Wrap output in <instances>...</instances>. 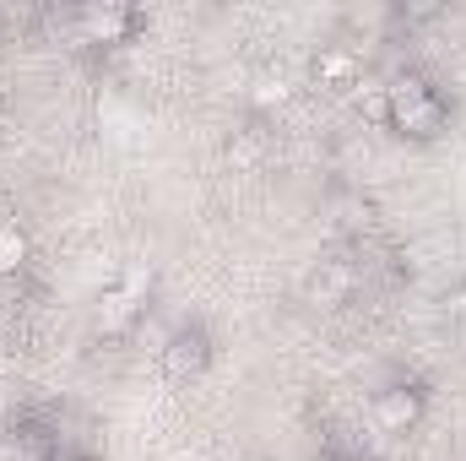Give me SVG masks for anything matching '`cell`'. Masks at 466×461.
I'll return each instance as SVG.
<instances>
[{"mask_svg": "<svg viewBox=\"0 0 466 461\" xmlns=\"http://www.w3.org/2000/svg\"><path fill=\"white\" fill-rule=\"evenodd\" d=\"M385 125H396V130L412 136V141H434V136H445V125H451V104L434 93L429 77L401 71V77L385 82Z\"/></svg>", "mask_w": 466, "mask_h": 461, "instance_id": "6da1fadb", "label": "cell"}, {"mask_svg": "<svg viewBox=\"0 0 466 461\" xmlns=\"http://www.w3.org/2000/svg\"><path fill=\"white\" fill-rule=\"evenodd\" d=\"M331 461H358V456H331Z\"/></svg>", "mask_w": 466, "mask_h": 461, "instance_id": "e0dca14e", "label": "cell"}, {"mask_svg": "<svg viewBox=\"0 0 466 461\" xmlns=\"http://www.w3.org/2000/svg\"><path fill=\"white\" fill-rule=\"evenodd\" d=\"M157 364H163V374H168L174 385H190V380H201L207 364H212V337H207L201 326H179V332H168Z\"/></svg>", "mask_w": 466, "mask_h": 461, "instance_id": "277c9868", "label": "cell"}, {"mask_svg": "<svg viewBox=\"0 0 466 461\" xmlns=\"http://www.w3.org/2000/svg\"><path fill=\"white\" fill-rule=\"evenodd\" d=\"M27 255H33V244H27V233H22L16 223H11V229L0 233V277H16V271L27 266Z\"/></svg>", "mask_w": 466, "mask_h": 461, "instance_id": "7c38bea8", "label": "cell"}, {"mask_svg": "<svg viewBox=\"0 0 466 461\" xmlns=\"http://www.w3.org/2000/svg\"><path fill=\"white\" fill-rule=\"evenodd\" d=\"M451 315H461V321H466V288L456 293V299H451Z\"/></svg>", "mask_w": 466, "mask_h": 461, "instance_id": "9a60e30c", "label": "cell"}, {"mask_svg": "<svg viewBox=\"0 0 466 461\" xmlns=\"http://www.w3.org/2000/svg\"><path fill=\"white\" fill-rule=\"evenodd\" d=\"M358 109H363V119L385 125V82H369V87L358 93Z\"/></svg>", "mask_w": 466, "mask_h": 461, "instance_id": "5bb4252c", "label": "cell"}, {"mask_svg": "<svg viewBox=\"0 0 466 461\" xmlns=\"http://www.w3.org/2000/svg\"><path fill=\"white\" fill-rule=\"evenodd\" d=\"M11 229V201H5V196H0V233Z\"/></svg>", "mask_w": 466, "mask_h": 461, "instance_id": "2e32d148", "label": "cell"}, {"mask_svg": "<svg viewBox=\"0 0 466 461\" xmlns=\"http://www.w3.org/2000/svg\"><path fill=\"white\" fill-rule=\"evenodd\" d=\"M0 461H49V440L33 429H11L0 435Z\"/></svg>", "mask_w": 466, "mask_h": 461, "instance_id": "8fae6325", "label": "cell"}, {"mask_svg": "<svg viewBox=\"0 0 466 461\" xmlns=\"http://www.w3.org/2000/svg\"><path fill=\"white\" fill-rule=\"evenodd\" d=\"M266 152H271V136L260 125H238L228 136V147H223V163H228L233 174H249V169L266 163Z\"/></svg>", "mask_w": 466, "mask_h": 461, "instance_id": "30bf717a", "label": "cell"}, {"mask_svg": "<svg viewBox=\"0 0 466 461\" xmlns=\"http://www.w3.org/2000/svg\"><path fill=\"white\" fill-rule=\"evenodd\" d=\"M309 82H315V87H352V82H358V49L326 44V49L309 60Z\"/></svg>", "mask_w": 466, "mask_h": 461, "instance_id": "ba28073f", "label": "cell"}, {"mask_svg": "<svg viewBox=\"0 0 466 461\" xmlns=\"http://www.w3.org/2000/svg\"><path fill=\"white\" fill-rule=\"evenodd\" d=\"M320 212H326V229L337 233V239H363V233L374 229V201L363 190H352V185H337Z\"/></svg>", "mask_w": 466, "mask_h": 461, "instance_id": "8992f818", "label": "cell"}, {"mask_svg": "<svg viewBox=\"0 0 466 461\" xmlns=\"http://www.w3.org/2000/svg\"><path fill=\"white\" fill-rule=\"evenodd\" d=\"M249 109L255 115H277V109H288L293 104V77L288 71H277V66H266V71H255L249 77Z\"/></svg>", "mask_w": 466, "mask_h": 461, "instance_id": "9c48e42d", "label": "cell"}, {"mask_svg": "<svg viewBox=\"0 0 466 461\" xmlns=\"http://www.w3.org/2000/svg\"><path fill=\"white\" fill-rule=\"evenodd\" d=\"M352 293H358V271H352V261H342V255L315 261V266L304 271V282H299V299H304L309 310H342Z\"/></svg>", "mask_w": 466, "mask_h": 461, "instance_id": "3957f363", "label": "cell"}, {"mask_svg": "<svg viewBox=\"0 0 466 461\" xmlns=\"http://www.w3.org/2000/svg\"><path fill=\"white\" fill-rule=\"evenodd\" d=\"M136 11L130 5H76L71 11V33L76 44H125L136 33Z\"/></svg>", "mask_w": 466, "mask_h": 461, "instance_id": "5b68a950", "label": "cell"}, {"mask_svg": "<svg viewBox=\"0 0 466 461\" xmlns=\"http://www.w3.org/2000/svg\"><path fill=\"white\" fill-rule=\"evenodd\" d=\"M147 321V304H136L125 288H104L98 293V310H93V326H98V337H130L136 326Z\"/></svg>", "mask_w": 466, "mask_h": 461, "instance_id": "52a82bcc", "label": "cell"}, {"mask_svg": "<svg viewBox=\"0 0 466 461\" xmlns=\"http://www.w3.org/2000/svg\"><path fill=\"white\" fill-rule=\"evenodd\" d=\"M152 282H157L152 261H130V266H125V277H119L115 288H125V293H130L136 304H147V299H152Z\"/></svg>", "mask_w": 466, "mask_h": 461, "instance_id": "4fadbf2b", "label": "cell"}, {"mask_svg": "<svg viewBox=\"0 0 466 461\" xmlns=\"http://www.w3.org/2000/svg\"><path fill=\"white\" fill-rule=\"evenodd\" d=\"M423 407H429V391L418 380H390L385 391H374V429L380 435H412L423 424Z\"/></svg>", "mask_w": 466, "mask_h": 461, "instance_id": "7a4b0ae2", "label": "cell"}]
</instances>
